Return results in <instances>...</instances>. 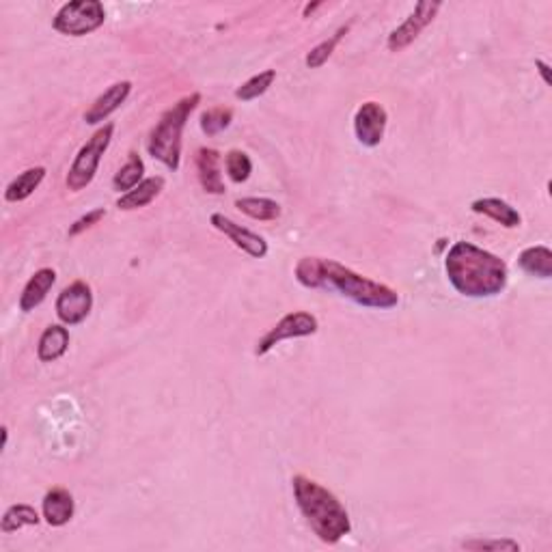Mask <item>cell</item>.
Wrapping results in <instances>:
<instances>
[{"instance_id":"cell-22","label":"cell","mask_w":552,"mask_h":552,"mask_svg":"<svg viewBox=\"0 0 552 552\" xmlns=\"http://www.w3.org/2000/svg\"><path fill=\"white\" fill-rule=\"evenodd\" d=\"M143 175H145L143 158L136 152H130L127 162L117 171L115 177H112V190L126 195V192H130L132 188H136V186L141 184Z\"/></svg>"},{"instance_id":"cell-16","label":"cell","mask_w":552,"mask_h":552,"mask_svg":"<svg viewBox=\"0 0 552 552\" xmlns=\"http://www.w3.org/2000/svg\"><path fill=\"white\" fill-rule=\"evenodd\" d=\"M162 190H164V177H160V175L147 177V180H143L136 188H132L130 192H126V195H121L119 201H117V207L123 212L141 210V207H147L149 203H153L155 199H158Z\"/></svg>"},{"instance_id":"cell-8","label":"cell","mask_w":552,"mask_h":552,"mask_svg":"<svg viewBox=\"0 0 552 552\" xmlns=\"http://www.w3.org/2000/svg\"><path fill=\"white\" fill-rule=\"evenodd\" d=\"M442 9V3H430V0H421L419 4L415 7V12H412L408 18L401 22L398 29L393 31V33L389 35L387 39V48L390 52H404L406 48L415 44L416 39H419V35L423 31L430 26L434 20H436L438 12Z\"/></svg>"},{"instance_id":"cell-9","label":"cell","mask_w":552,"mask_h":552,"mask_svg":"<svg viewBox=\"0 0 552 552\" xmlns=\"http://www.w3.org/2000/svg\"><path fill=\"white\" fill-rule=\"evenodd\" d=\"M93 309V292L84 281H74L58 294L55 311L57 318L66 326H78L89 318Z\"/></svg>"},{"instance_id":"cell-19","label":"cell","mask_w":552,"mask_h":552,"mask_svg":"<svg viewBox=\"0 0 552 552\" xmlns=\"http://www.w3.org/2000/svg\"><path fill=\"white\" fill-rule=\"evenodd\" d=\"M44 180H46V166H31V169L20 173L12 184L7 186V190H4V201L9 203L26 201L37 188H39Z\"/></svg>"},{"instance_id":"cell-28","label":"cell","mask_w":552,"mask_h":552,"mask_svg":"<svg viewBox=\"0 0 552 552\" xmlns=\"http://www.w3.org/2000/svg\"><path fill=\"white\" fill-rule=\"evenodd\" d=\"M464 548L466 550H484V552H518L520 550V544L513 539H469L464 541Z\"/></svg>"},{"instance_id":"cell-17","label":"cell","mask_w":552,"mask_h":552,"mask_svg":"<svg viewBox=\"0 0 552 552\" xmlns=\"http://www.w3.org/2000/svg\"><path fill=\"white\" fill-rule=\"evenodd\" d=\"M470 210L475 214H484V216L492 218V221L501 224L505 229H516L522 224V216L516 207L509 206L507 201L496 199V197H486V199H477L470 203Z\"/></svg>"},{"instance_id":"cell-26","label":"cell","mask_w":552,"mask_h":552,"mask_svg":"<svg viewBox=\"0 0 552 552\" xmlns=\"http://www.w3.org/2000/svg\"><path fill=\"white\" fill-rule=\"evenodd\" d=\"M232 121H233V110L224 109V106H216V109L201 112L199 117L201 132L207 134V136H216V134L224 132L229 126H232Z\"/></svg>"},{"instance_id":"cell-10","label":"cell","mask_w":552,"mask_h":552,"mask_svg":"<svg viewBox=\"0 0 552 552\" xmlns=\"http://www.w3.org/2000/svg\"><path fill=\"white\" fill-rule=\"evenodd\" d=\"M387 109H384L380 101H363V104L358 106L356 115H354V134H356V141L361 143L363 147H378V145L382 143L384 132H387Z\"/></svg>"},{"instance_id":"cell-11","label":"cell","mask_w":552,"mask_h":552,"mask_svg":"<svg viewBox=\"0 0 552 552\" xmlns=\"http://www.w3.org/2000/svg\"><path fill=\"white\" fill-rule=\"evenodd\" d=\"M210 223L216 232H221L224 238H229V242H233V246H238L246 255L255 257V259H264L267 255L266 238H261L259 233H253L250 229L242 227V224L233 223L232 218H227L224 214H212Z\"/></svg>"},{"instance_id":"cell-32","label":"cell","mask_w":552,"mask_h":552,"mask_svg":"<svg viewBox=\"0 0 552 552\" xmlns=\"http://www.w3.org/2000/svg\"><path fill=\"white\" fill-rule=\"evenodd\" d=\"M7 441H9V430L7 427H3V449L7 447Z\"/></svg>"},{"instance_id":"cell-30","label":"cell","mask_w":552,"mask_h":552,"mask_svg":"<svg viewBox=\"0 0 552 552\" xmlns=\"http://www.w3.org/2000/svg\"><path fill=\"white\" fill-rule=\"evenodd\" d=\"M535 67L539 69V74H541V78H544V83L550 84V67H548V63L535 61Z\"/></svg>"},{"instance_id":"cell-27","label":"cell","mask_w":552,"mask_h":552,"mask_svg":"<svg viewBox=\"0 0 552 552\" xmlns=\"http://www.w3.org/2000/svg\"><path fill=\"white\" fill-rule=\"evenodd\" d=\"M224 169H227L229 180L233 184H244L250 173H253V160L249 158V153L240 152V149H232V152L224 155Z\"/></svg>"},{"instance_id":"cell-23","label":"cell","mask_w":552,"mask_h":552,"mask_svg":"<svg viewBox=\"0 0 552 552\" xmlns=\"http://www.w3.org/2000/svg\"><path fill=\"white\" fill-rule=\"evenodd\" d=\"M39 522H41V518L35 507L18 503V505L7 507V512L3 513V518H0V530H3L4 535H9L24 527H37Z\"/></svg>"},{"instance_id":"cell-14","label":"cell","mask_w":552,"mask_h":552,"mask_svg":"<svg viewBox=\"0 0 552 552\" xmlns=\"http://www.w3.org/2000/svg\"><path fill=\"white\" fill-rule=\"evenodd\" d=\"M41 512H44V520L50 527H66L74 518V512H76L72 492L66 490V487L48 490L44 501H41Z\"/></svg>"},{"instance_id":"cell-25","label":"cell","mask_w":552,"mask_h":552,"mask_svg":"<svg viewBox=\"0 0 552 552\" xmlns=\"http://www.w3.org/2000/svg\"><path fill=\"white\" fill-rule=\"evenodd\" d=\"M275 80H276L275 69H266V72L257 74V76L246 80L242 87H238V91H235V98L242 101H253L257 98H261V95H264L266 91L275 84Z\"/></svg>"},{"instance_id":"cell-3","label":"cell","mask_w":552,"mask_h":552,"mask_svg":"<svg viewBox=\"0 0 552 552\" xmlns=\"http://www.w3.org/2000/svg\"><path fill=\"white\" fill-rule=\"evenodd\" d=\"M294 498L302 516L307 518L311 530H313L324 544H337L346 535H350L352 520L347 509L329 487L304 475H296L292 479Z\"/></svg>"},{"instance_id":"cell-6","label":"cell","mask_w":552,"mask_h":552,"mask_svg":"<svg viewBox=\"0 0 552 552\" xmlns=\"http://www.w3.org/2000/svg\"><path fill=\"white\" fill-rule=\"evenodd\" d=\"M106 22V9L100 0L66 3L52 18V29L66 37H84Z\"/></svg>"},{"instance_id":"cell-4","label":"cell","mask_w":552,"mask_h":552,"mask_svg":"<svg viewBox=\"0 0 552 552\" xmlns=\"http://www.w3.org/2000/svg\"><path fill=\"white\" fill-rule=\"evenodd\" d=\"M201 104V93L184 95L171 109H166L153 126L147 141V152L153 160L162 162L166 169L177 171L181 162V134L190 115Z\"/></svg>"},{"instance_id":"cell-20","label":"cell","mask_w":552,"mask_h":552,"mask_svg":"<svg viewBox=\"0 0 552 552\" xmlns=\"http://www.w3.org/2000/svg\"><path fill=\"white\" fill-rule=\"evenodd\" d=\"M520 270L529 276L550 278L552 276V250L548 246H529L518 255Z\"/></svg>"},{"instance_id":"cell-31","label":"cell","mask_w":552,"mask_h":552,"mask_svg":"<svg viewBox=\"0 0 552 552\" xmlns=\"http://www.w3.org/2000/svg\"><path fill=\"white\" fill-rule=\"evenodd\" d=\"M321 7V3H313V4H307V7H304V12H302V18H309L311 13L315 12V9H320Z\"/></svg>"},{"instance_id":"cell-2","label":"cell","mask_w":552,"mask_h":552,"mask_svg":"<svg viewBox=\"0 0 552 552\" xmlns=\"http://www.w3.org/2000/svg\"><path fill=\"white\" fill-rule=\"evenodd\" d=\"M449 283L466 298H492L507 287L509 270L501 257L490 250L464 242H455L444 259Z\"/></svg>"},{"instance_id":"cell-5","label":"cell","mask_w":552,"mask_h":552,"mask_svg":"<svg viewBox=\"0 0 552 552\" xmlns=\"http://www.w3.org/2000/svg\"><path fill=\"white\" fill-rule=\"evenodd\" d=\"M112 134H115V123H106L101 126L87 143L80 147V152L74 158L72 166H69V173L66 177V186L72 192L84 190L91 181L95 180L98 173L101 158H104L106 149L112 141Z\"/></svg>"},{"instance_id":"cell-29","label":"cell","mask_w":552,"mask_h":552,"mask_svg":"<svg viewBox=\"0 0 552 552\" xmlns=\"http://www.w3.org/2000/svg\"><path fill=\"white\" fill-rule=\"evenodd\" d=\"M104 216H106L104 207H98V210H91L89 214H84L83 218H78V221L69 227V232H67L69 238H76V235L87 232V229L93 227V224H98Z\"/></svg>"},{"instance_id":"cell-15","label":"cell","mask_w":552,"mask_h":552,"mask_svg":"<svg viewBox=\"0 0 552 552\" xmlns=\"http://www.w3.org/2000/svg\"><path fill=\"white\" fill-rule=\"evenodd\" d=\"M57 283V272L52 270V267H41V270H37L33 276L29 278V283H26L22 294H20V311H24V313H31V311H35L39 307L41 302H44L48 294H50V289L55 287Z\"/></svg>"},{"instance_id":"cell-12","label":"cell","mask_w":552,"mask_h":552,"mask_svg":"<svg viewBox=\"0 0 552 552\" xmlns=\"http://www.w3.org/2000/svg\"><path fill=\"white\" fill-rule=\"evenodd\" d=\"M130 93H132L130 80H119V83L110 84V87L89 106L87 112H84V123H87V126H98V123H104L112 112L119 110L121 106L126 104V100L130 98Z\"/></svg>"},{"instance_id":"cell-24","label":"cell","mask_w":552,"mask_h":552,"mask_svg":"<svg viewBox=\"0 0 552 552\" xmlns=\"http://www.w3.org/2000/svg\"><path fill=\"white\" fill-rule=\"evenodd\" d=\"M347 31H350V24L341 26V29L337 31L335 35H330L329 39H324V41H321V44L315 46L313 50H311L309 55H307V58H304V63H307V67H309V69H320L321 66H324V63L329 61V58L332 57V52L337 50V46L341 44L343 37L347 35Z\"/></svg>"},{"instance_id":"cell-18","label":"cell","mask_w":552,"mask_h":552,"mask_svg":"<svg viewBox=\"0 0 552 552\" xmlns=\"http://www.w3.org/2000/svg\"><path fill=\"white\" fill-rule=\"evenodd\" d=\"M69 347V330L66 324H50L41 332L39 343H37V358L41 363H55L61 356H66Z\"/></svg>"},{"instance_id":"cell-13","label":"cell","mask_w":552,"mask_h":552,"mask_svg":"<svg viewBox=\"0 0 552 552\" xmlns=\"http://www.w3.org/2000/svg\"><path fill=\"white\" fill-rule=\"evenodd\" d=\"M221 152L214 147H199L195 155V166H197V177H199L201 188L207 195H224L227 186H224L223 173H221Z\"/></svg>"},{"instance_id":"cell-7","label":"cell","mask_w":552,"mask_h":552,"mask_svg":"<svg viewBox=\"0 0 552 552\" xmlns=\"http://www.w3.org/2000/svg\"><path fill=\"white\" fill-rule=\"evenodd\" d=\"M318 329H320V321L315 315L307 313V311H294V313H287L281 321H276V326H272V329L267 330L259 341H257L255 354L257 356H266V354L270 350H275L281 341L311 337L318 332Z\"/></svg>"},{"instance_id":"cell-1","label":"cell","mask_w":552,"mask_h":552,"mask_svg":"<svg viewBox=\"0 0 552 552\" xmlns=\"http://www.w3.org/2000/svg\"><path fill=\"white\" fill-rule=\"evenodd\" d=\"M296 281L307 289L335 292L352 300L364 309H395L399 304V294L384 283L358 275L347 266L324 257H302L296 264Z\"/></svg>"},{"instance_id":"cell-21","label":"cell","mask_w":552,"mask_h":552,"mask_svg":"<svg viewBox=\"0 0 552 552\" xmlns=\"http://www.w3.org/2000/svg\"><path fill=\"white\" fill-rule=\"evenodd\" d=\"M235 207L249 218L259 223H272L281 216V206H278L276 201L267 199V197H244V199H235Z\"/></svg>"}]
</instances>
